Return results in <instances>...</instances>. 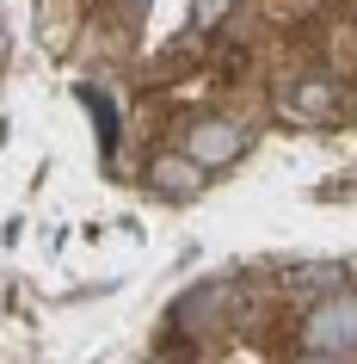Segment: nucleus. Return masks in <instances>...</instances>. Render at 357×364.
Returning a JSON list of instances; mask_svg holds the SVG:
<instances>
[{"mask_svg":"<svg viewBox=\"0 0 357 364\" xmlns=\"http://www.w3.org/2000/svg\"><path fill=\"white\" fill-rule=\"evenodd\" d=\"M308 346L326 352V358L357 352V296H326V303L308 315Z\"/></svg>","mask_w":357,"mask_h":364,"instance_id":"1","label":"nucleus"},{"mask_svg":"<svg viewBox=\"0 0 357 364\" xmlns=\"http://www.w3.org/2000/svg\"><path fill=\"white\" fill-rule=\"evenodd\" d=\"M241 149H246V130L228 124V117H204V124L185 130V154L197 161V167H228Z\"/></svg>","mask_w":357,"mask_h":364,"instance_id":"2","label":"nucleus"},{"mask_svg":"<svg viewBox=\"0 0 357 364\" xmlns=\"http://www.w3.org/2000/svg\"><path fill=\"white\" fill-rule=\"evenodd\" d=\"M333 105H339L333 75H302L296 87H283V99H278V112H283V117H296V124H314V117H326Z\"/></svg>","mask_w":357,"mask_h":364,"instance_id":"3","label":"nucleus"},{"mask_svg":"<svg viewBox=\"0 0 357 364\" xmlns=\"http://www.w3.org/2000/svg\"><path fill=\"white\" fill-rule=\"evenodd\" d=\"M148 186H154L160 198H197V192H204V167H197L191 154H179V161L160 154V161L148 167Z\"/></svg>","mask_w":357,"mask_h":364,"instance_id":"4","label":"nucleus"},{"mask_svg":"<svg viewBox=\"0 0 357 364\" xmlns=\"http://www.w3.org/2000/svg\"><path fill=\"white\" fill-rule=\"evenodd\" d=\"M228 6H234V0H197V6H191V19H197V25H216Z\"/></svg>","mask_w":357,"mask_h":364,"instance_id":"5","label":"nucleus"},{"mask_svg":"<svg viewBox=\"0 0 357 364\" xmlns=\"http://www.w3.org/2000/svg\"><path fill=\"white\" fill-rule=\"evenodd\" d=\"M314 364H339V358H326V352H320V358H314Z\"/></svg>","mask_w":357,"mask_h":364,"instance_id":"6","label":"nucleus"}]
</instances>
